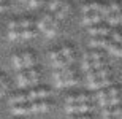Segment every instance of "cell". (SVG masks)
Returning a JSON list of instances; mask_svg holds the SVG:
<instances>
[{
    "instance_id": "1",
    "label": "cell",
    "mask_w": 122,
    "mask_h": 119,
    "mask_svg": "<svg viewBox=\"0 0 122 119\" xmlns=\"http://www.w3.org/2000/svg\"><path fill=\"white\" fill-rule=\"evenodd\" d=\"M92 110H94V105L91 102H87V103H73V105L65 106V111L68 114H87Z\"/></svg>"
},
{
    "instance_id": "2",
    "label": "cell",
    "mask_w": 122,
    "mask_h": 119,
    "mask_svg": "<svg viewBox=\"0 0 122 119\" xmlns=\"http://www.w3.org/2000/svg\"><path fill=\"white\" fill-rule=\"evenodd\" d=\"M25 95H27L29 102L41 100V98H49L51 89H48V87H33V89H30V91L25 92Z\"/></svg>"
},
{
    "instance_id": "3",
    "label": "cell",
    "mask_w": 122,
    "mask_h": 119,
    "mask_svg": "<svg viewBox=\"0 0 122 119\" xmlns=\"http://www.w3.org/2000/svg\"><path fill=\"white\" fill-rule=\"evenodd\" d=\"M87 33H91V37H108L111 33V27L108 24H95L87 27Z\"/></svg>"
},
{
    "instance_id": "4",
    "label": "cell",
    "mask_w": 122,
    "mask_h": 119,
    "mask_svg": "<svg viewBox=\"0 0 122 119\" xmlns=\"http://www.w3.org/2000/svg\"><path fill=\"white\" fill-rule=\"evenodd\" d=\"M30 103V110L32 113H46L51 108V102L48 98H41V100H33L29 102Z\"/></svg>"
},
{
    "instance_id": "5",
    "label": "cell",
    "mask_w": 122,
    "mask_h": 119,
    "mask_svg": "<svg viewBox=\"0 0 122 119\" xmlns=\"http://www.w3.org/2000/svg\"><path fill=\"white\" fill-rule=\"evenodd\" d=\"M109 86H113L111 76L103 78V79H95V81L89 83V89H91V91H98V89H105V87H109Z\"/></svg>"
},
{
    "instance_id": "6",
    "label": "cell",
    "mask_w": 122,
    "mask_h": 119,
    "mask_svg": "<svg viewBox=\"0 0 122 119\" xmlns=\"http://www.w3.org/2000/svg\"><path fill=\"white\" fill-rule=\"evenodd\" d=\"M100 21H102V16H100L98 13H86L84 16H82V26H86V27H89V26H95V24H100Z\"/></svg>"
},
{
    "instance_id": "7",
    "label": "cell",
    "mask_w": 122,
    "mask_h": 119,
    "mask_svg": "<svg viewBox=\"0 0 122 119\" xmlns=\"http://www.w3.org/2000/svg\"><path fill=\"white\" fill-rule=\"evenodd\" d=\"M67 105H73V103H87L91 102V95L87 94H73V95L67 97Z\"/></svg>"
},
{
    "instance_id": "8",
    "label": "cell",
    "mask_w": 122,
    "mask_h": 119,
    "mask_svg": "<svg viewBox=\"0 0 122 119\" xmlns=\"http://www.w3.org/2000/svg\"><path fill=\"white\" fill-rule=\"evenodd\" d=\"M11 113L16 116H24V114H30V103H19V105H13L11 106Z\"/></svg>"
},
{
    "instance_id": "9",
    "label": "cell",
    "mask_w": 122,
    "mask_h": 119,
    "mask_svg": "<svg viewBox=\"0 0 122 119\" xmlns=\"http://www.w3.org/2000/svg\"><path fill=\"white\" fill-rule=\"evenodd\" d=\"M109 43H111V40H108L106 37H92L89 41L91 48H102V49H106Z\"/></svg>"
},
{
    "instance_id": "10",
    "label": "cell",
    "mask_w": 122,
    "mask_h": 119,
    "mask_svg": "<svg viewBox=\"0 0 122 119\" xmlns=\"http://www.w3.org/2000/svg\"><path fill=\"white\" fill-rule=\"evenodd\" d=\"M59 52H60V56H62L63 59H65V60L68 62V65H71L73 62H75V52H73L71 46L63 45V46H62V49H60Z\"/></svg>"
},
{
    "instance_id": "11",
    "label": "cell",
    "mask_w": 122,
    "mask_h": 119,
    "mask_svg": "<svg viewBox=\"0 0 122 119\" xmlns=\"http://www.w3.org/2000/svg\"><path fill=\"white\" fill-rule=\"evenodd\" d=\"M21 57H22V64H24V68H33L35 67V57H33V54L32 52H29V51H25V52H22L21 54Z\"/></svg>"
},
{
    "instance_id": "12",
    "label": "cell",
    "mask_w": 122,
    "mask_h": 119,
    "mask_svg": "<svg viewBox=\"0 0 122 119\" xmlns=\"http://www.w3.org/2000/svg\"><path fill=\"white\" fill-rule=\"evenodd\" d=\"M27 95H25V92H18V94H14V95L10 97V105H19V103H27Z\"/></svg>"
},
{
    "instance_id": "13",
    "label": "cell",
    "mask_w": 122,
    "mask_h": 119,
    "mask_svg": "<svg viewBox=\"0 0 122 119\" xmlns=\"http://www.w3.org/2000/svg\"><path fill=\"white\" fill-rule=\"evenodd\" d=\"M121 113H122L121 105H117V106H106V108H103V111H102L103 118H108V116H121Z\"/></svg>"
},
{
    "instance_id": "14",
    "label": "cell",
    "mask_w": 122,
    "mask_h": 119,
    "mask_svg": "<svg viewBox=\"0 0 122 119\" xmlns=\"http://www.w3.org/2000/svg\"><path fill=\"white\" fill-rule=\"evenodd\" d=\"M25 73H27L29 84H30V86H35L36 83H38V78H40L38 70H35V68H27V70H25Z\"/></svg>"
},
{
    "instance_id": "15",
    "label": "cell",
    "mask_w": 122,
    "mask_h": 119,
    "mask_svg": "<svg viewBox=\"0 0 122 119\" xmlns=\"http://www.w3.org/2000/svg\"><path fill=\"white\" fill-rule=\"evenodd\" d=\"M106 51H108L111 56H114V57H121V54H122V51H121V43H109L108 46H106Z\"/></svg>"
},
{
    "instance_id": "16",
    "label": "cell",
    "mask_w": 122,
    "mask_h": 119,
    "mask_svg": "<svg viewBox=\"0 0 122 119\" xmlns=\"http://www.w3.org/2000/svg\"><path fill=\"white\" fill-rule=\"evenodd\" d=\"M98 8H100V2H92V3H84L82 5L81 11L84 14L86 13H98Z\"/></svg>"
},
{
    "instance_id": "17",
    "label": "cell",
    "mask_w": 122,
    "mask_h": 119,
    "mask_svg": "<svg viewBox=\"0 0 122 119\" xmlns=\"http://www.w3.org/2000/svg\"><path fill=\"white\" fill-rule=\"evenodd\" d=\"M121 13H111L106 18V21H108V26L109 27H116V26H121Z\"/></svg>"
},
{
    "instance_id": "18",
    "label": "cell",
    "mask_w": 122,
    "mask_h": 119,
    "mask_svg": "<svg viewBox=\"0 0 122 119\" xmlns=\"http://www.w3.org/2000/svg\"><path fill=\"white\" fill-rule=\"evenodd\" d=\"M33 37H36V29H22V30H19V38H22V40H30Z\"/></svg>"
},
{
    "instance_id": "19",
    "label": "cell",
    "mask_w": 122,
    "mask_h": 119,
    "mask_svg": "<svg viewBox=\"0 0 122 119\" xmlns=\"http://www.w3.org/2000/svg\"><path fill=\"white\" fill-rule=\"evenodd\" d=\"M16 79H18V84H19L21 87H27V86H30V84H29V79H27V73H25L24 70H21V72L18 73Z\"/></svg>"
},
{
    "instance_id": "20",
    "label": "cell",
    "mask_w": 122,
    "mask_h": 119,
    "mask_svg": "<svg viewBox=\"0 0 122 119\" xmlns=\"http://www.w3.org/2000/svg\"><path fill=\"white\" fill-rule=\"evenodd\" d=\"M109 75H111V70H109V67H108V65H106V67H103V68L95 70V78H97V79L108 78Z\"/></svg>"
},
{
    "instance_id": "21",
    "label": "cell",
    "mask_w": 122,
    "mask_h": 119,
    "mask_svg": "<svg viewBox=\"0 0 122 119\" xmlns=\"http://www.w3.org/2000/svg\"><path fill=\"white\" fill-rule=\"evenodd\" d=\"M52 65H54L56 70H62V68H67V67H70V65H68V62L63 59L62 56H59L56 60H52Z\"/></svg>"
},
{
    "instance_id": "22",
    "label": "cell",
    "mask_w": 122,
    "mask_h": 119,
    "mask_svg": "<svg viewBox=\"0 0 122 119\" xmlns=\"http://www.w3.org/2000/svg\"><path fill=\"white\" fill-rule=\"evenodd\" d=\"M11 62H13V67L16 70H24V64H22V57H21V54H14L13 57H11Z\"/></svg>"
},
{
    "instance_id": "23",
    "label": "cell",
    "mask_w": 122,
    "mask_h": 119,
    "mask_svg": "<svg viewBox=\"0 0 122 119\" xmlns=\"http://www.w3.org/2000/svg\"><path fill=\"white\" fill-rule=\"evenodd\" d=\"M81 67H82V70H84V72H89V70H92V60L89 59V52H86V54H84Z\"/></svg>"
},
{
    "instance_id": "24",
    "label": "cell",
    "mask_w": 122,
    "mask_h": 119,
    "mask_svg": "<svg viewBox=\"0 0 122 119\" xmlns=\"http://www.w3.org/2000/svg\"><path fill=\"white\" fill-rule=\"evenodd\" d=\"M108 65V62H106V59H98V60H92V70H98V68H103V67H106Z\"/></svg>"
},
{
    "instance_id": "25",
    "label": "cell",
    "mask_w": 122,
    "mask_h": 119,
    "mask_svg": "<svg viewBox=\"0 0 122 119\" xmlns=\"http://www.w3.org/2000/svg\"><path fill=\"white\" fill-rule=\"evenodd\" d=\"M18 26H19V30H22V29H32L33 21L32 19H21V21H18Z\"/></svg>"
},
{
    "instance_id": "26",
    "label": "cell",
    "mask_w": 122,
    "mask_h": 119,
    "mask_svg": "<svg viewBox=\"0 0 122 119\" xmlns=\"http://www.w3.org/2000/svg\"><path fill=\"white\" fill-rule=\"evenodd\" d=\"M70 6H71V5H70V2H67V0H60V5H59V11H62L63 14H65V16H67L68 14V11H70Z\"/></svg>"
},
{
    "instance_id": "27",
    "label": "cell",
    "mask_w": 122,
    "mask_h": 119,
    "mask_svg": "<svg viewBox=\"0 0 122 119\" xmlns=\"http://www.w3.org/2000/svg\"><path fill=\"white\" fill-rule=\"evenodd\" d=\"M6 38H8L10 41L19 40V30H8V33H6Z\"/></svg>"
},
{
    "instance_id": "28",
    "label": "cell",
    "mask_w": 122,
    "mask_h": 119,
    "mask_svg": "<svg viewBox=\"0 0 122 119\" xmlns=\"http://www.w3.org/2000/svg\"><path fill=\"white\" fill-rule=\"evenodd\" d=\"M59 5H60V0H51L49 3H48V10H49L51 13H54L56 10L59 8Z\"/></svg>"
},
{
    "instance_id": "29",
    "label": "cell",
    "mask_w": 122,
    "mask_h": 119,
    "mask_svg": "<svg viewBox=\"0 0 122 119\" xmlns=\"http://www.w3.org/2000/svg\"><path fill=\"white\" fill-rule=\"evenodd\" d=\"M105 56L103 52H98V51H91L89 52V59L91 60H98V59H103Z\"/></svg>"
},
{
    "instance_id": "30",
    "label": "cell",
    "mask_w": 122,
    "mask_h": 119,
    "mask_svg": "<svg viewBox=\"0 0 122 119\" xmlns=\"http://www.w3.org/2000/svg\"><path fill=\"white\" fill-rule=\"evenodd\" d=\"M111 13H121V2H113V3H108Z\"/></svg>"
},
{
    "instance_id": "31",
    "label": "cell",
    "mask_w": 122,
    "mask_h": 119,
    "mask_svg": "<svg viewBox=\"0 0 122 119\" xmlns=\"http://www.w3.org/2000/svg\"><path fill=\"white\" fill-rule=\"evenodd\" d=\"M25 3H27L30 8H38V6H41V5H43V2H40V0H27Z\"/></svg>"
},
{
    "instance_id": "32",
    "label": "cell",
    "mask_w": 122,
    "mask_h": 119,
    "mask_svg": "<svg viewBox=\"0 0 122 119\" xmlns=\"http://www.w3.org/2000/svg\"><path fill=\"white\" fill-rule=\"evenodd\" d=\"M111 41L113 43H121V32H111Z\"/></svg>"
},
{
    "instance_id": "33",
    "label": "cell",
    "mask_w": 122,
    "mask_h": 119,
    "mask_svg": "<svg viewBox=\"0 0 122 119\" xmlns=\"http://www.w3.org/2000/svg\"><path fill=\"white\" fill-rule=\"evenodd\" d=\"M56 32H57V30H56V29H52V27H48V29H45V30H43V33H45V35H46L48 38L54 37V35H56Z\"/></svg>"
},
{
    "instance_id": "34",
    "label": "cell",
    "mask_w": 122,
    "mask_h": 119,
    "mask_svg": "<svg viewBox=\"0 0 122 119\" xmlns=\"http://www.w3.org/2000/svg\"><path fill=\"white\" fill-rule=\"evenodd\" d=\"M68 119H92L91 114H70Z\"/></svg>"
},
{
    "instance_id": "35",
    "label": "cell",
    "mask_w": 122,
    "mask_h": 119,
    "mask_svg": "<svg viewBox=\"0 0 122 119\" xmlns=\"http://www.w3.org/2000/svg\"><path fill=\"white\" fill-rule=\"evenodd\" d=\"M6 91H8V84H6V81H5L3 84H0V98L6 94Z\"/></svg>"
},
{
    "instance_id": "36",
    "label": "cell",
    "mask_w": 122,
    "mask_h": 119,
    "mask_svg": "<svg viewBox=\"0 0 122 119\" xmlns=\"http://www.w3.org/2000/svg\"><path fill=\"white\" fill-rule=\"evenodd\" d=\"M59 56H60V52H59V51H56V49L49 51V57H51V59H52V60H56V59H57V57H59Z\"/></svg>"
},
{
    "instance_id": "37",
    "label": "cell",
    "mask_w": 122,
    "mask_h": 119,
    "mask_svg": "<svg viewBox=\"0 0 122 119\" xmlns=\"http://www.w3.org/2000/svg\"><path fill=\"white\" fill-rule=\"evenodd\" d=\"M103 119H121V116H108V118H103Z\"/></svg>"
},
{
    "instance_id": "38",
    "label": "cell",
    "mask_w": 122,
    "mask_h": 119,
    "mask_svg": "<svg viewBox=\"0 0 122 119\" xmlns=\"http://www.w3.org/2000/svg\"><path fill=\"white\" fill-rule=\"evenodd\" d=\"M3 83H5V76H3V75H0V84H3Z\"/></svg>"
},
{
    "instance_id": "39",
    "label": "cell",
    "mask_w": 122,
    "mask_h": 119,
    "mask_svg": "<svg viewBox=\"0 0 122 119\" xmlns=\"http://www.w3.org/2000/svg\"><path fill=\"white\" fill-rule=\"evenodd\" d=\"M19 2H22V3H25V2H27V0H19Z\"/></svg>"
},
{
    "instance_id": "40",
    "label": "cell",
    "mask_w": 122,
    "mask_h": 119,
    "mask_svg": "<svg viewBox=\"0 0 122 119\" xmlns=\"http://www.w3.org/2000/svg\"><path fill=\"white\" fill-rule=\"evenodd\" d=\"M40 2H45V0H40Z\"/></svg>"
},
{
    "instance_id": "41",
    "label": "cell",
    "mask_w": 122,
    "mask_h": 119,
    "mask_svg": "<svg viewBox=\"0 0 122 119\" xmlns=\"http://www.w3.org/2000/svg\"><path fill=\"white\" fill-rule=\"evenodd\" d=\"M13 119H14V118H13Z\"/></svg>"
}]
</instances>
